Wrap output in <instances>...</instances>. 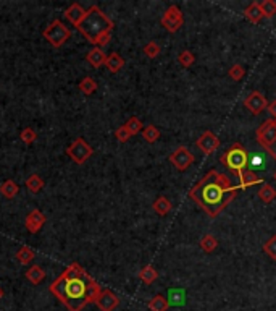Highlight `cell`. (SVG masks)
Instances as JSON below:
<instances>
[{"label": "cell", "mask_w": 276, "mask_h": 311, "mask_svg": "<svg viewBox=\"0 0 276 311\" xmlns=\"http://www.w3.org/2000/svg\"><path fill=\"white\" fill-rule=\"evenodd\" d=\"M49 292L68 311H83L87 305L95 303L102 289L78 263H71L50 284Z\"/></svg>", "instance_id": "cell-1"}, {"label": "cell", "mask_w": 276, "mask_h": 311, "mask_svg": "<svg viewBox=\"0 0 276 311\" xmlns=\"http://www.w3.org/2000/svg\"><path fill=\"white\" fill-rule=\"evenodd\" d=\"M237 186L231 183L229 177L217 171H210L195 183L189 196L210 217H217L228 204L236 198Z\"/></svg>", "instance_id": "cell-2"}, {"label": "cell", "mask_w": 276, "mask_h": 311, "mask_svg": "<svg viewBox=\"0 0 276 311\" xmlns=\"http://www.w3.org/2000/svg\"><path fill=\"white\" fill-rule=\"evenodd\" d=\"M113 26L115 24L109 16H107L97 5H92L87 10L84 20L79 23L78 31L95 47L97 41H99L104 34L113 31Z\"/></svg>", "instance_id": "cell-3"}, {"label": "cell", "mask_w": 276, "mask_h": 311, "mask_svg": "<svg viewBox=\"0 0 276 311\" xmlns=\"http://www.w3.org/2000/svg\"><path fill=\"white\" fill-rule=\"evenodd\" d=\"M220 162L226 168H229L236 177H239V174L244 172L249 167V154L241 143H234L220 157Z\"/></svg>", "instance_id": "cell-4"}, {"label": "cell", "mask_w": 276, "mask_h": 311, "mask_svg": "<svg viewBox=\"0 0 276 311\" xmlns=\"http://www.w3.org/2000/svg\"><path fill=\"white\" fill-rule=\"evenodd\" d=\"M44 39H46L52 47H61L63 44L71 38V31L66 28L61 20H53L42 33Z\"/></svg>", "instance_id": "cell-5"}, {"label": "cell", "mask_w": 276, "mask_h": 311, "mask_svg": "<svg viewBox=\"0 0 276 311\" xmlns=\"http://www.w3.org/2000/svg\"><path fill=\"white\" fill-rule=\"evenodd\" d=\"M257 143H259L266 153H268L273 159H276V153L271 149V146L276 143V122L273 119L265 120L257 130Z\"/></svg>", "instance_id": "cell-6"}, {"label": "cell", "mask_w": 276, "mask_h": 311, "mask_svg": "<svg viewBox=\"0 0 276 311\" xmlns=\"http://www.w3.org/2000/svg\"><path fill=\"white\" fill-rule=\"evenodd\" d=\"M92 154H94V149L84 138H76L73 143L66 148V156L78 165H83Z\"/></svg>", "instance_id": "cell-7"}, {"label": "cell", "mask_w": 276, "mask_h": 311, "mask_svg": "<svg viewBox=\"0 0 276 311\" xmlns=\"http://www.w3.org/2000/svg\"><path fill=\"white\" fill-rule=\"evenodd\" d=\"M184 20H183V13L176 5H171L166 8V12L162 16V26L168 31V33H176L180 31V28L183 26Z\"/></svg>", "instance_id": "cell-8"}, {"label": "cell", "mask_w": 276, "mask_h": 311, "mask_svg": "<svg viewBox=\"0 0 276 311\" xmlns=\"http://www.w3.org/2000/svg\"><path fill=\"white\" fill-rule=\"evenodd\" d=\"M220 145H221V141H220V138L215 135V133H212V131H203L202 133V136L200 138H197V141H195V146H197L203 154H207V156H210V154H213L215 153V151L220 148Z\"/></svg>", "instance_id": "cell-9"}, {"label": "cell", "mask_w": 276, "mask_h": 311, "mask_svg": "<svg viewBox=\"0 0 276 311\" xmlns=\"http://www.w3.org/2000/svg\"><path fill=\"white\" fill-rule=\"evenodd\" d=\"M170 162L178 168V171H186V168H189L191 164L194 162V156L186 146H180L175 153H171Z\"/></svg>", "instance_id": "cell-10"}, {"label": "cell", "mask_w": 276, "mask_h": 311, "mask_svg": "<svg viewBox=\"0 0 276 311\" xmlns=\"http://www.w3.org/2000/svg\"><path fill=\"white\" fill-rule=\"evenodd\" d=\"M244 105H246V109L251 110L254 115H259L260 112H263L268 107V101H266V97L260 91H254L246 97Z\"/></svg>", "instance_id": "cell-11"}, {"label": "cell", "mask_w": 276, "mask_h": 311, "mask_svg": "<svg viewBox=\"0 0 276 311\" xmlns=\"http://www.w3.org/2000/svg\"><path fill=\"white\" fill-rule=\"evenodd\" d=\"M46 220H47V217L41 209H32L24 219V227L29 234H38L39 230L44 227V224H46Z\"/></svg>", "instance_id": "cell-12"}, {"label": "cell", "mask_w": 276, "mask_h": 311, "mask_svg": "<svg viewBox=\"0 0 276 311\" xmlns=\"http://www.w3.org/2000/svg\"><path fill=\"white\" fill-rule=\"evenodd\" d=\"M95 305L100 311H113L120 305V298L115 295V293L109 289H105L100 292V295L97 297L95 300Z\"/></svg>", "instance_id": "cell-13"}, {"label": "cell", "mask_w": 276, "mask_h": 311, "mask_svg": "<svg viewBox=\"0 0 276 311\" xmlns=\"http://www.w3.org/2000/svg\"><path fill=\"white\" fill-rule=\"evenodd\" d=\"M87 10H84V8L79 5V4H71L66 10H65V18L71 23V24H75L76 28L79 26V23H81L84 20V16H86Z\"/></svg>", "instance_id": "cell-14"}, {"label": "cell", "mask_w": 276, "mask_h": 311, "mask_svg": "<svg viewBox=\"0 0 276 311\" xmlns=\"http://www.w3.org/2000/svg\"><path fill=\"white\" fill-rule=\"evenodd\" d=\"M263 180L259 179L251 168H246L244 172L239 174V185H237V190H244L247 186H252V185H262Z\"/></svg>", "instance_id": "cell-15"}, {"label": "cell", "mask_w": 276, "mask_h": 311, "mask_svg": "<svg viewBox=\"0 0 276 311\" xmlns=\"http://www.w3.org/2000/svg\"><path fill=\"white\" fill-rule=\"evenodd\" d=\"M86 60L89 62V65H91L92 68H100L102 65H105L107 55H105V52L102 49L94 47L86 54Z\"/></svg>", "instance_id": "cell-16"}, {"label": "cell", "mask_w": 276, "mask_h": 311, "mask_svg": "<svg viewBox=\"0 0 276 311\" xmlns=\"http://www.w3.org/2000/svg\"><path fill=\"white\" fill-rule=\"evenodd\" d=\"M105 67L110 73H118L120 70L124 67V59L118 54V52H112L110 55H107Z\"/></svg>", "instance_id": "cell-17"}, {"label": "cell", "mask_w": 276, "mask_h": 311, "mask_svg": "<svg viewBox=\"0 0 276 311\" xmlns=\"http://www.w3.org/2000/svg\"><path fill=\"white\" fill-rule=\"evenodd\" d=\"M18 193H20V186H18V183L12 179L5 180L2 185H0V194L7 200H13Z\"/></svg>", "instance_id": "cell-18"}, {"label": "cell", "mask_w": 276, "mask_h": 311, "mask_svg": "<svg viewBox=\"0 0 276 311\" xmlns=\"http://www.w3.org/2000/svg\"><path fill=\"white\" fill-rule=\"evenodd\" d=\"M26 279H28L31 284H34V286H39V284L46 279V271H44L41 266L32 264L31 268L26 271Z\"/></svg>", "instance_id": "cell-19"}, {"label": "cell", "mask_w": 276, "mask_h": 311, "mask_svg": "<svg viewBox=\"0 0 276 311\" xmlns=\"http://www.w3.org/2000/svg\"><path fill=\"white\" fill-rule=\"evenodd\" d=\"M15 258H16L18 263H20V264H23V266H28V264H31V263L34 261L36 253H34V250H32L31 246L24 245V246H21L20 250L16 251Z\"/></svg>", "instance_id": "cell-20"}, {"label": "cell", "mask_w": 276, "mask_h": 311, "mask_svg": "<svg viewBox=\"0 0 276 311\" xmlns=\"http://www.w3.org/2000/svg\"><path fill=\"white\" fill-rule=\"evenodd\" d=\"M244 15L251 23H259L263 18V13L260 10V2H252L244 10Z\"/></svg>", "instance_id": "cell-21"}, {"label": "cell", "mask_w": 276, "mask_h": 311, "mask_svg": "<svg viewBox=\"0 0 276 311\" xmlns=\"http://www.w3.org/2000/svg\"><path fill=\"white\" fill-rule=\"evenodd\" d=\"M26 188H28L31 193H39L42 188H44V185H46V182H44V179L41 175L38 174H32L29 175L28 179H26Z\"/></svg>", "instance_id": "cell-22"}, {"label": "cell", "mask_w": 276, "mask_h": 311, "mask_svg": "<svg viewBox=\"0 0 276 311\" xmlns=\"http://www.w3.org/2000/svg\"><path fill=\"white\" fill-rule=\"evenodd\" d=\"M152 208H154V211L157 212L158 216H166L168 212L171 211V203H170V200H168L166 196H160V198H157L154 201Z\"/></svg>", "instance_id": "cell-23"}, {"label": "cell", "mask_w": 276, "mask_h": 311, "mask_svg": "<svg viewBox=\"0 0 276 311\" xmlns=\"http://www.w3.org/2000/svg\"><path fill=\"white\" fill-rule=\"evenodd\" d=\"M147 306L150 311H168L170 303H168V300L163 295H155L154 298H150Z\"/></svg>", "instance_id": "cell-24"}, {"label": "cell", "mask_w": 276, "mask_h": 311, "mask_svg": "<svg viewBox=\"0 0 276 311\" xmlns=\"http://www.w3.org/2000/svg\"><path fill=\"white\" fill-rule=\"evenodd\" d=\"M78 88H79V91H81L83 94L91 96V94H94L97 91V81H95L94 78H91V76H84L81 81H79Z\"/></svg>", "instance_id": "cell-25"}, {"label": "cell", "mask_w": 276, "mask_h": 311, "mask_svg": "<svg viewBox=\"0 0 276 311\" xmlns=\"http://www.w3.org/2000/svg\"><path fill=\"white\" fill-rule=\"evenodd\" d=\"M157 277H158V272H157V269L154 268V266H146V268H142L141 269V272H139V279L144 282V284H152V282H155L157 280Z\"/></svg>", "instance_id": "cell-26"}, {"label": "cell", "mask_w": 276, "mask_h": 311, "mask_svg": "<svg viewBox=\"0 0 276 311\" xmlns=\"http://www.w3.org/2000/svg\"><path fill=\"white\" fill-rule=\"evenodd\" d=\"M217 246H218V240L212 234H205L200 238V248L205 253H213L217 250Z\"/></svg>", "instance_id": "cell-27"}, {"label": "cell", "mask_w": 276, "mask_h": 311, "mask_svg": "<svg viewBox=\"0 0 276 311\" xmlns=\"http://www.w3.org/2000/svg\"><path fill=\"white\" fill-rule=\"evenodd\" d=\"M259 198H260V201H263V203H271L274 198H276V190L273 188L271 185H268V183H263L262 186H260V190H259Z\"/></svg>", "instance_id": "cell-28"}, {"label": "cell", "mask_w": 276, "mask_h": 311, "mask_svg": "<svg viewBox=\"0 0 276 311\" xmlns=\"http://www.w3.org/2000/svg\"><path fill=\"white\" fill-rule=\"evenodd\" d=\"M142 138H144L147 143H155L160 138V130L155 125H147L142 130Z\"/></svg>", "instance_id": "cell-29"}, {"label": "cell", "mask_w": 276, "mask_h": 311, "mask_svg": "<svg viewBox=\"0 0 276 311\" xmlns=\"http://www.w3.org/2000/svg\"><path fill=\"white\" fill-rule=\"evenodd\" d=\"M168 295H170V300H168V303L170 305H183L186 301V292L184 290L171 289L170 292H168Z\"/></svg>", "instance_id": "cell-30"}, {"label": "cell", "mask_w": 276, "mask_h": 311, "mask_svg": "<svg viewBox=\"0 0 276 311\" xmlns=\"http://www.w3.org/2000/svg\"><path fill=\"white\" fill-rule=\"evenodd\" d=\"M124 127H126V130L131 133V136L137 135V133H142V130H144V125H142V122L137 117H131L126 123H124Z\"/></svg>", "instance_id": "cell-31"}, {"label": "cell", "mask_w": 276, "mask_h": 311, "mask_svg": "<svg viewBox=\"0 0 276 311\" xmlns=\"http://www.w3.org/2000/svg\"><path fill=\"white\" fill-rule=\"evenodd\" d=\"M260 10L263 13V18H273L276 15V2H273V0H263V2H260Z\"/></svg>", "instance_id": "cell-32"}, {"label": "cell", "mask_w": 276, "mask_h": 311, "mask_svg": "<svg viewBox=\"0 0 276 311\" xmlns=\"http://www.w3.org/2000/svg\"><path fill=\"white\" fill-rule=\"evenodd\" d=\"M194 62H195V57L191 50H183V52H180V55H178V64L184 68H189Z\"/></svg>", "instance_id": "cell-33"}, {"label": "cell", "mask_w": 276, "mask_h": 311, "mask_svg": "<svg viewBox=\"0 0 276 311\" xmlns=\"http://www.w3.org/2000/svg\"><path fill=\"white\" fill-rule=\"evenodd\" d=\"M20 139L23 141L24 145H32L34 141L38 139V133H36L34 128L28 127V128L21 130V133H20Z\"/></svg>", "instance_id": "cell-34"}, {"label": "cell", "mask_w": 276, "mask_h": 311, "mask_svg": "<svg viewBox=\"0 0 276 311\" xmlns=\"http://www.w3.org/2000/svg\"><path fill=\"white\" fill-rule=\"evenodd\" d=\"M244 75H246V70H244L243 65H239V64H234L228 70V76L233 79V81H241V79L244 78Z\"/></svg>", "instance_id": "cell-35"}, {"label": "cell", "mask_w": 276, "mask_h": 311, "mask_svg": "<svg viewBox=\"0 0 276 311\" xmlns=\"http://www.w3.org/2000/svg\"><path fill=\"white\" fill-rule=\"evenodd\" d=\"M144 54L147 59H155L158 54H160V46L155 42V41H150L144 46Z\"/></svg>", "instance_id": "cell-36"}, {"label": "cell", "mask_w": 276, "mask_h": 311, "mask_svg": "<svg viewBox=\"0 0 276 311\" xmlns=\"http://www.w3.org/2000/svg\"><path fill=\"white\" fill-rule=\"evenodd\" d=\"M263 251L268 255L271 260L276 261V235H273V237L268 240V242L263 245Z\"/></svg>", "instance_id": "cell-37"}, {"label": "cell", "mask_w": 276, "mask_h": 311, "mask_svg": "<svg viewBox=\"0 0 276 311\" xmlns=\"http://www.w3.org/2000/svg\"><path fill=\"white\" fill-rule=\"evenodd\" d=\"M115 138H117L120 143H126V141L131 138V133L126 130V127L121 125L120 128H117V131H115Z\"/></svg>", "instance_id": "cell-38"}, {"label": "cell", "mask_w": 276, "mask_h": 311, "mask_svg": "<svg viewBox=\"0 0 276 311\" xmlns=\"http://www.w3.org/2000/svg\"><path fill=\"white\" fill-rule=\"evenodd\" d=\"M263 159L260 157V154H254L251 159H249V165H251L252 168H257V171H262L260 167H263Z\"/></svg>", "instance_id": "cell-39"}, {"label": "cell", "mask_w": 276, "mask_h": 311, "mask_svg": "<svg viewBox=\"0 0 276 311\" xmlns=\"http://www.w3.org/2000/svg\"><path fill=\"white\" fill-rule=\"evenodd\" d=\"M268 112H270V115H271V119L276 122V101H273V102H268Z\"/></svg>", "instance_id": "cell-40"}, {"label": "cell", "mask_w": 276, "mask_h": 311, "mask_svg": "<svg viewBox=\"0 0 276 311\" xmlns=\"http://www.w3.org/2000/svg\"><path fill=\"white\" fill-rule=\"evenodd\" d=\"M2 298H4V289L0 287V300H2Z\"/></svg>", "instance_id": "cell-41"}, {"label": "cell", "mask_w": 276, "mask_h": 311, "mask_svg": "<svg viewBox=\"0 0 276 311\" xmlns=\"http://www.w3.org/2000/svg\"><path fill=\"white\" fill-rule=\"evenodd\" d=\"M273 179H274V182H276V172H274V175H273Z\"/></svg>", "instance_id": "cell-42"}]
</instances>
